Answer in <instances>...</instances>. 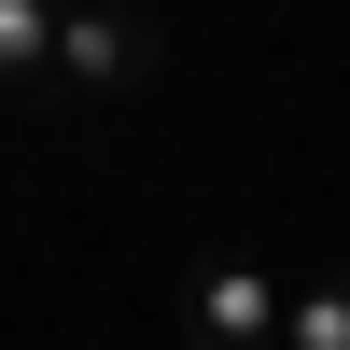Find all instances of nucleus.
<instances>
[{
    "instance_id": "obj_2",
    "label": "nucleus",
    "mask_w": 350,
    "mask_h": 350,
    "mask_svg": "<svg viewBox=\"0 0 350 350\" xmlns=\"http://www.w3.org/2000/svg\"><path fill=\"white\" fill-rule=\"evenodd\" d=\"M183 336H196V350H280V280L239 267V252L196 267V280H183Z\"/></svg>"
},
{
    "instance_id": "obj_4",
    "label": "nucleus",
    "mask_w": 350,
    "mask_h": 350,
    "mask_svg": "<svg viewBox=\"0 0 350 350\" xmlns=\"http://www.w3.org/2000/svg\"><path fill=\"white\" fill-rule=\"evenodd\" d=\"M280 350H350V267L308 280V295H280Z\"/></svg>"
},
{
    "instance_id": "obj_5",
    "label": "nucleus",
    "mask_w": 350,
    "mask_h": 350,
    "mask_svg": "<svg viewBox=\"0 0 350 350\" xmlns=\"http://www.w3.org/2000/svg\"><path fill=\"white\" fill-rule=\"evenodd\" d=\"M56 14H70V0H56Z\"/></svg>"
},
{
    "instance_id": "obj_3",
    "label": "nucleus",
    "mask_w": 350,
    "mask_h": 350,
    "mask_svg": "<svg viewBox=\"0 0 350 350\" xmlns=\"http://www.w3.org/2000/svg\"><path fill=\"white\" fill-rule=\"evenodd\" d=\"M42 70H56V0H0V98H28Z\"/></svg>"
},
{
    "instance_id": "obj_1",
    "label": "nucleus",
    "mask_w": 350,
    "mask_h": 350,
    "mask_svg": "<svg viewBox=\"0 0 350 350\" xmlns=\"http://www.w3.org/2000/svg\"><path fill=\"white\" fill-rule=\"evenodd\" d=\"M168 70V14L154 0H70L56 14V98H140V84Z\"/></svg>"
}]
</instances>
